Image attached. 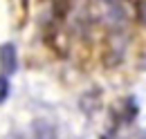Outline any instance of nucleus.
Listing matches in <instances>:
<instances>
[{
  "label": "nucleus",
  "mask_w": 146,
  "mask_h": 139,
  "mask_svg": "<svg viewBox=\"0 0 146 139\" xmlns=\"http://www.w3.org/2000/svg\"><path fill=\"white\" fill-rule=\"evenodd\" d=\"M7 97H9V81H7V76L0 74V103H2Z\"/></svg>",
  "instance_id": "nucleus-2"
},
{
  "label": "nucleus",
  "mask_w": 146,
  "mask_h": 139,
  "mask_svg": "<svg viewBox=\"0 0 146 139\" xmlns=\"http://www.w3.org/2000/svg\"><path fill=\"white\" fill-rule=\"evenodd\" d=\"M0 70H2V76H9L16 70V47L11 43L0 47Z\"/></svg>",
  "instance_id": "nucleus-1"
}]
</instances>
